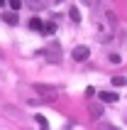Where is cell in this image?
I'll list each match as a JSON object with an SVG mask.
<instances>
[{"instance_id":"cell-2","label":"cell","mask_w":127,"mask_h":130,"mask_svg":"<svg viewBox=\"0 0 127 130\" xmlns=\"http://www.w3.org/2000/svg\"><path fill=\"white\" fill-rule=\"evenodd\" d=\"M71 57L76 59V61H86V59L91 57V49H88V47H83V44H78V47H73Z\"/></svg>"},{"instance_id":"cell-1","label":"cell","mask_w":127,"mask_h":130,"mask_svg":"<svg viewBox=\"0 0 127 130\" xmlns=\"http://www.w3.org/2000/svg\"><path fill=\"white\" fill-rule=\"evenodd\" d=\"M34 91H39L42 96H47V101H51V98L59 93L56 86H47V84H34Z\"/></svg>"},{"instance_id":"cell-7","label":"cell","mask_w":127,"mask_h":130,"mask_svg":"<svg viewBox=\"0 0 127 130\" xmlns=\"http://www.w3.org/2000/svg\"><path fill=\"white\" fill-rule=\"evenodd\" d=\"M69 12H71V17H73V22H81V12H78V7H76V5H71V7H69Z\"/></svg>"},{"instance_id":"cell-12","label":"cell","mask_w":127,"mask_h":130,"mask_svg":"<svg viewBox=\"0 0 127 130\" xmlns=\"http://www.w3.org/2000/svg\"><path fill=\"white\" fill-rule=\"evenodd\" d=\"M110 61H113V64H120L122 57H120V54H110Z\"/></svg>"},{"instance_id":"cell-15","label":"cell","mask_w":127,"mask_h":130,"mask_svg":"<svg viewBox=\"0 0 127 130\" xmlns=\"http://www.w3.org/2000/svg\"><path fill=\"white\" fill-rule=\"evenodd\" d=\"M56 3H64V0H56Z\"/></svg>"},{"instance_id":"cell-6","label":"cell","mask_w":127,"mask_h":130,"mask_svg":"<svg viewBox=\"0 0 127 130\" xmlns=\"http://www.w3.org/2000/svg\"><path fill=\"white\" fill-rule=\"evenodd\" d=\"M3 20H5L7 25H17V15H15V12H5V15H3Z\"/></svg>"},{"instance_id":"cell-10","label":"cell","mask_w":127,"mask_h":130,"mask_svg":"<svg viewBox=\"0 0 127 130\" xmlns=\"http://www.w3.org/2000/svg\"><path fill=\"white\" fill-rule=\"evenodd\" d=\"M113 86H125V76H115V79H113Z\"/></svg>"},{"instance_id":"cell-9","label":"cell","mask_w":127,"mask_h":130,"mask_svg":"<svg viewBox=\"0 0 127 130\" xmlns=\"http://www.w3.org/2000/svg\"><path fill=\"white\" fill-rule=\"evenodd\" d=\"M44 32H47V35H51V32H56V25H54V22H49V25H44Z\"/></svg>"},{"instance_id":"cell-4","label":"cell","mask_w":127,"mask_h":130,"mask_svg":"<svg viewBox=\"0 0 127 130\" xmlns=\"http://www.w3.org/2000/svg\"><path fill=\"white\" fill-rule=\"evenodd\" d=\"M100 101L103 103H115L117 101V93H115V91H103V93H100Z\"/></svg>"},{"instance_id":"cell-14","label":"cell","mask_w":127,"mask_h":130,"mask_svg":"<svg viewBox=\"0 0 127 130\" xmlns=\"http://www.w3.org/2000/svg\"><path fill=\"white\" fill-rule=\"evenodd\" d=\"M3 3H5V0H0V5H3Z\"/></svg>"},{"instance_id":"cell-5","label":"cell","mask_w":127,"mask_h":130,"mask_svg":"<svg viewBox=\"0 0 127 130\" xmlns=\"http://www.w3.org/2000/svg\"><path fill=\"white\" fill-rule=\"evenodd\" d=\"M29 29H34V32H44L42 20H39V17H32V20H29Z\"/></svg>"},{"instance_id":"cell-13","label":"cell","mask_w":127,"mask_h":130,"mask_svg":"<svg viewBox=\"0 0 127 130\" xmlns=\"http://www.w3.org/2000/svg\"><path fill=\"white\" fill-rule=\"evenodd\" d=\"M81 3H86V5H88V3H91V0H81Z\"/></svg>"},{"instance_id":"cell-8","label":"cell","mask_w":127,"mask_h":130,"mask_svg":"<svg viewBox=\"0 0 127 130\" xmlns=\"http://www.w3.org/2000/svg\"><path fill=\"white\" fill-rule=\"evenodd\" d=\"M34 118H37V125H42V128H47V125H49V120H47L44 116H34Z\"/></svg>"},{"instance_id":"cell-3","label":"cell","mask_w":127,"mask_h":130,"mask_svg":"<svg viewBox=\"0 0 127 130\" xmlns=\"http://www.w3.org/2000/svg\"><path fill=\"white\" fill-rule=\"evenodd\" d=\"M88 113H91L93 118H100L103 116V106H100V103H88Z\"/></svg>"},{"instance_id":"cell-11","label":"cell","mask_w":127,"mask_h":130,"mask_svg":"<svg viewBox=\"0 0 127 130\" xmlns=\"http://www.w3.org/2000/svg\"><path fill=\"white\" fill-rule=\"evenodd\" d=\"M20 5H22V0H10V7L12 10H20Z\"/></svg>"}]
</instances>
